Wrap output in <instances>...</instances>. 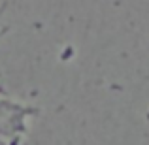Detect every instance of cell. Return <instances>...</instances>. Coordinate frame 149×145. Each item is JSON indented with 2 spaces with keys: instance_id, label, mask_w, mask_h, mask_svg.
<instances>
[]
</instances>
